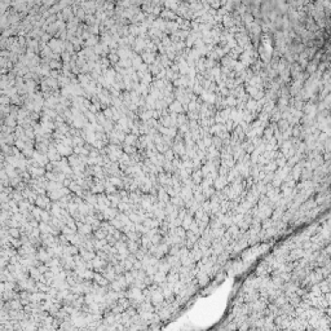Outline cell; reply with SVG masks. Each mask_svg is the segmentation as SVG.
<instances>
[{
    "instance_id": "cell-1",
    "label": "cell",
    "mask_w": 331,
    "mask_h": 331,
    "mask_svg": "<svg viewBox=\"0 0 331 331\" xmlns=\"http://www.w3.org/2000/svg\"><path fill=\"white\" fill-rule=\"evenodd\" d=\"M3 291H5V284L0 283V292H3Z\"/></svg>"
}]
</instances>
